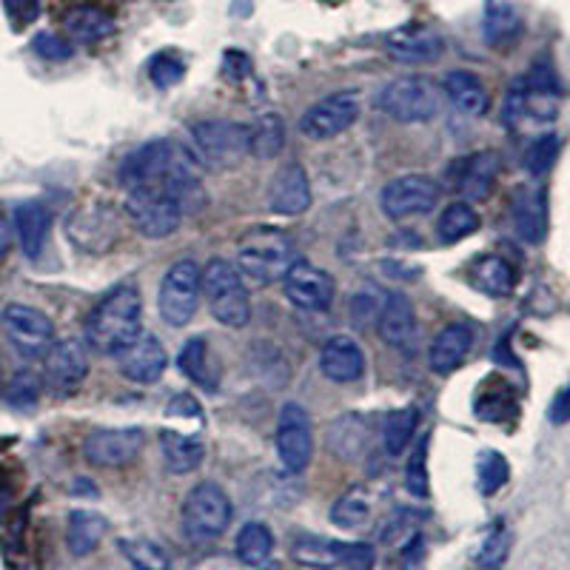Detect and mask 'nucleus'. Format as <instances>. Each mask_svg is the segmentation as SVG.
I'll return each mask as SVG.
<instances>
[{"label": "nucleus", "mask_w": 570, "mask_h": 570, "mask_svg": "<svg viewBox=\"0 0 570 570\" xmlns=\"http://www.w3.org/2000/svg\"><path fill=\"white\" fill-rule=\"evenodd\" d=\"M142 334V297L135 285H120L86 320V345L117 356Z\"/></svg>", "instance_id": "f257e3e1"}, {"label": "nucleus", "mask_w": 570, "mask_h": 570, "mask_svg": "<svg viewBox=\"0 0 570 570\" xmlns=\"http://www.w3.org/2000/svg\"><path fill=\"white\" fill-rule=\"evenodd\" d=\"M559 95H562V89H559L557 71L548 60H542L528 75L513 80V86L508 89L502 120H505L508 129L553 124L559 115Z\"/></svg>", "instance_id": "f03ea898"}, {"label": "nucleus", "mask_w": 570, "mask_h": 570, "mask_svg": "<svg viewBox=\"0 0 570 570\" xmlns=\"http://www.w3.org/2000/svg\"><path fill=\"white\" fill-rule=\"evenodd\" d=\"M203 294L212 317L228 328H243L252 320V297L243 285L240 272L228 259H212L203 268Z\"/></svg>", "instance_id": "7ed1b4c3"}, {"label": "nucleus", "mask_w": 570, "mask_h": 570, "mask_svg": "<svg viewBox=\"0 0 570 570\" xmlns=\"http://www.w3.org/2000/svg\"><path fill=\"white\" fill-rule=\"evenodd\" d=\"M232 499L217 482H200L183 502V531L191 542H214L232 525Z\"/></svg>", "instance_id": "20e7f679"}, {"label": "nucleus", "mask_w": 570, "mask_h": 570, "mask_svg": "<svg viewBox=\"0 0 570 570\" xmlns=\"http://www.w3.org/2000/svg\"><path fill=\"white\" fill-rule=\"evenodd\" d=\"M237 266L257 283H274L292 266V240L279 228H254L237 246Z\"/></svg>", "instance_id": "39448f33"}, {"label": "nucleus", "mask_w": 570, "mask_h": 570, "mask_svg": "<svg viewBox=\"0 0 570 570\" xmlns=\"http://www.w3.org/2000/svg\"><path fill=\"white\" fill-rule=\"evenodd\" d=\"M203 294V272L197 268L195 259H177L169 272L163 274L160 297H157V308H160L163 323L171 328H183L195 320L197 305H200Z\"/></svg>", "instance_id": "423d86ee"}, {"label": "nucleus", "mask_w": 570, "mask_h": 570, "mask_svg": "<svg viewBox=\"0 0 570 570\" xmlns=\"http://www.w3.org/2000/svg\"><path fill=\"white\" fill-rule=\"evenodd\" d=\"M126 217H129L131 226L149 237V240H163L180 228L183 208L177 206L175 197L160 186H140L129 188V197H126Z\"/></svg>", "instance_id": "0eeeda50"}, {"label": "nucleus", "mask_w": 570, "mask_h": 570, "mask_svg": "<svg viewBox=\"0 0 570 570\" xmlns=\"http://www.w3.org/2000/svg\"><path fill=\"white\" fill-rule=\"evenodd\" d=\"M191 140L208 169H234L248 155V126L232 120H200L191 126Z\"/></svg>", "instance_id": "6e6552de"}, {"label": "nucleus", "mask_w": 570, "mask_h": 570, "mask_svg": "<svg viewBox=\"0 0 570 570\" xmlns=\"http://www.w3.org/2000/svg\"><path fill=\"white\" fill-rule=\"evenodd\" d=\"M380 109L396 124H428L440 111V91L428 78H400L380 95Z\"/></svg>", "instance_id": "1a4fd4ad"}, {"label": "nucleus", "mask_w": 570, "mask_h": 570, "mask_svg": "<svg viewBox=\"0 0 570 570\" xmlns=\"http://www.w3.org/2000/svg\"><path fill=\"white\" fill-rule=\"evenodd\" d=\"M89 376V345L66 337L49 345L43 360V380L55 396H75Z\"/></svg>", "instance_id": "9d476101"}, {"label": "nucleus", "mask_w": 570, "mask_h": 570, "mask_svg": "<svg viewBox=\"0 0 570 570\" xmlns=\"http://www.w3.org/2000/svg\"><path fill=\"white\" fill-rule=\"evenodd\" d=\"M183 155V146L171 140H155L131 151L120 166V183L126 188L140 186H166L169 175L175 171L177 160Z\"/></svg>", "instance_id": "9b49d317"}, {"label": "nucleus", "mask_w": 570, "mask_h": 570, "mask_svg": "<svg viewBox=\"0 0 570 570\" xmlns=\"http://www.w3.org/2000/svg\"><path fill=\"white\" fill-rule=\"evenodd\" d=\"M312 416L299 402H285L277 420V456L288 473H303L312 462Z\"/></svg>", "instance_id": "f8f14e48"}, {"label": "nucleus", "mask_w": 570, "mask_h": 570, "mask_svg": "<svg viewBox=\"0 0 570 570\" xmlns=\"http://www.w3.org/2000/svg\"><path fill=\"white\" fill-rule=\"evenodd\" d=\"M436 203H440V186L428 175L396 177L380 191V208L391 220H405V217L434 212Z\"/></svg>", "instance_id": "ddd939ff"}, {"label": "nucleus", "mask_w": 570, "mask_h": 570, "mask_svg": "<svg viewBox=\"0 0 570 570\" xmlns=\"http://www.w3.org/2000/svg\"><path fill=\"white\" fill-rule=\"evenodd\" d=\"M360 117V95L356 91H337L331 98L320 100L312 109L305 111L299 120V131L308 140H331V137L343 135Z\"/></svg>", "instance_id": "4468645a"}, {"label": "nucleus", "mask_w": 570, "mask_h": 570, "mask_svg": "<svg viewBox=\"0 0 570 570\" xmlns=\"http://www.w3.org/2000/svg\"><path fill=\"white\" fill-rule=\"evenodd\" d=\"M334 277L325 268L297 259L283 274V294L303 312H325L334 299Z\"/></svg>", "instance_id": "2eb2a0df"}, {"label": "nucleus", "mask_w": 570, "mask_h": 570, "mask_svg": "<svg viewBox=\"0 0 570 570\" xmlns=\"http://www.w3.org/2000/svg\"><path fill=\"white\" fill-rule=\"evenodd\" d=\"M146 445L140 428H98L83 442V456L98 468H124L137 460Z\"/></svg>", "instance_id": "dca6fc26"}, {"label": "nucleus", "mask_w": 570, "mask_h": 570, "mask_svg": "<svg viewBox=\"0 0 570 570\" xmlns=\"http://www.w3.org/2000/svg\"><path fill=\"white\" fill-rule=\"evenodd\" d=\"M3 328H7L9 340L14 348L27 356H38L49 351L55 340V323L46 317L43 312L32 308V305L12 303L3 312Z\"/></svg>", "instance_id": "f3484780"}, {"label": "nucleus", "mask_w": 570, "mask_h": 570, "mask_svg": "<svg viewBox=\"0 0 570 570\" xmlns=\"http://www.w3.org/2000/svg\"><path fill=\"white\" fill-rule=\"evenodd\" d=\"M120 226L124 220L111 206H86L71 214L69 237L86 252H106L120 237Z\"/></svg>", "instance_id": "a211bd4d"}, {"label": "nucleus", "mask_w": 570, "mask_h": 570, "mask_svg": "<svg viewBox=\"0 0 570 570\" xmlns=\"http://www.w3.org/2000/svg\"><path fill=\"white\" fill-rule=\"evenodd\" d=\"M499 169H502L499 155L485 149L451 163V169H448L445 175H451V186H454L462 197H468V200H485V197L491 195L493 183H497Z\"/></svg>", "instance_id": "6ab92c4d"}, {"label": "nucleus", "mask_w": 570, "mask_h": 570, "mask_svg": "<svg viewBox=\"0 0 570 570\" xmlns=\"http://www.w3.org/2000/svg\"><path fill=\"white\" fill-rule=\"evenodd\" d=\"M268 208L283 217H297L312 206V183L299 163H285L268 183Z\"/></svg>", "instance_id": "aec40b11"}, {"label": "nucleus", "mask_w": 570, "mask_h": 570, "mask_svg": "<svg viewBox=\"0 0 570 570\" xmlns=\"http://www.w3.org/2000/svg\"><path fill=\"white\" fill-rule=\"evenodd\" d=\"M117 363H120V374L131 383L155 385L166 374L169 354H166L160 340L151 337V334H140L129 348L117 354Z\"/></svg>", "instance_id": "412c9836"}, {"label": "nucleus", "mask_w": 570, "mask_h": 570, "mask_svg": "<svg viewBox=\"0 0 570 570\" xmlns=\"http://www.w3.org/2000/svg\"><path fill=\"white\" fill-rule=\"evenodd\" d=\"M376 331H380V340L391 348H411V343L416 340V314L409 294H385L380 317H376Z\"/></svg>", "instance_id": "4be33fe9"}, {"label": "nucleus", "mask_w": 570, "mask_h": 570, "mask_svg": "<svg viewBox=\"0 0 570 570\" xmlns=\"http://www.w3.org/2000/svg\"><path fill=\"white\" fill-rule=\"evenodd\" d=\"M320 371L331 383H356L365 374V351L354 337H331L320 351Z\"/></svg>", "instance_id": "5701e85b"}, {"label": "nucleus", "mask_w": 570, "mask_h": 570, "mask_svg": "<svg viewBox=\"0 0 570 570\" xmlns=\"http://www.w3.org/2000/svg\"><path fill=\"white\" fill-rule=\"evenodd\" d=\"M389 52L400 63H434L445 52V43L431 29L411 23L389 35Z\"/></svg>", "instance_id": "b1692460"}, {"label": "nucleus", "mask_w": 570, "mask_h": 570, "mask_svg": "<svg viewBox=\"0 0 570 570\" xmlns=\"http://www.w3.org/2000/svg\"><path fill=\"white\" fill-rule=\"evenodd\" d=\"M473 348V328L465 323H454L442 328L428 348V368L434 374H451L468 360Z\"/></svg>", "instance_id": "393cba45"}, {"label": "nucleus", "mask_w": 570, "mask_h": 570, "mask_svg": "<svg viewBox=\"0 0 570 570\" xmlns=\"http://www.w3.org/2000/svg\"><path fill=\"white\" fill-rule=\"evenodd\" d=\"M511 220L519 240H525L528 246H542L548 237V200L542 188H522L513 197Z\"/></svg>", "instance_id": "a878e982"}, {"label": "nucleus", "mask_w": 570, "mask_h": 570, "mask_svg": "<svg viewBox=\"0 0 570 570\" xmlns=\"http://www.w3.org/2000/svg\"><path fill=\"white\" fill-rule=\"evenodd\" d=\"M525 32V20L513 0H488L482 12V38L491 49H511Z\"/></svg>", "instance_id": "bb28decb"}, {"label": "nucleus", "mask_w": 570, "mask_h": 570, "mask_svg": "<svg viewBox=\"0 0 570 570\" xmlns=\"http://www.w3.org/2000/svg\"><path fill=\"white\" fill-rule=\"evenodd\" d=\"M49 228H52V214L40 200H27L14 208V234L29 259H38L43 254Z\"/></svg>", "instance_id": "cd10ccee"}, {"label": "nucleus", "mask_w": 570, "mask_h": 570, "mask_svg": "<svg viewBox=\"0 0 570 570\" xmlns=\"http://www.w3.org/2000/svg\"><path fill=\"white\" fill-rule=\"evenodd\" d=\"M63 29L75 43H98L115 32V18L95 3H83L66 12Z\"/></svg>", "instance_id": "c85d7f7f"}, {"label": "nucleus", "mask_w": 570, "mask_h": 570, "mask_svg": "<svg viewBox=\"0 0 570 570\" xmlns=\"http://www.w3.org/2000/svg\"><path fill=\"white\" fill-rule=\"evenodd\" d=\"M160 448H163V462L177 476H186V473L197 471L203 465V456H206V448L203 440L191 434H180V431H163L160 434Z\"/></svg>", "instance_id": "c756f323"}, {"label": "nucleus", "mask_w": 570, "mask_h": 570, "mask_svg": "<svg viewBox=\"0 0 570 570\" xmlns=\"http://www.w3.org/2000/svg\"><path fill=\"white\" fill-rule=\"evenodd\" d=\"M345 542L328 537H297L292 542V559L303 568L334 570L343 564Z\"/></svg>", "instance_id": "7c9ffc66"}, {"label": "nucleus", "mask_w": 570, "mask_h": 570, "mask_svg": "<svg viewBox=\"0 0 570 570\" xmlns=\"http://www.w3.org/2000/svg\"><path fill=\"white\" fill-rule=\"evenodd\" d=\"M109 522L104 513L98 511H75L69 517V528H66V544L75 557H89L100 548Z\"/></svg>", "instance_id": "2f4dec72"}, {"label": "nucleus", "mask_w": 570, "mask_h": 570, "mask_svg": "<svg viewBox=\"0 0 570 570\" xmlns=\"http://www.w3.org/2000/svg\"><path fill=\"white\" fill-rule=\"evenodd\" d=\"M445 91H448V98H451V104L468 117H482L488 111V106H491L482 80L465 69L448 71Z\"/></svg>", "instance_id": "473e14b6"}, {"label": "nucleus", "mask_w": 570, "mask_h": 570, "mask_svg": "<svg viewBox=\"0 0 570 570\" xmlns=\"http://www.w3.org/2000/svg\"><path fill=\"white\" fill-rule=\"evenodd\" d=\"M473 283L480 292H485L488 297H511L513 288H517V272L508 259L497 257V254H488V257L476 259L473 266Z\"/></svg>", "instance_id": "72a5a7b5"}, {"label": "nucleus", "mask_w": 570, "mask_h": 570, "mask_svg": "<svg viewBox=\"0 0 570 570\" xmlns=\"http://www.w3.org/2000/svg\"><path fill=\"white\" fill-rule=\"evenodd\" d=\"M234 553H237V562L246 564V568H259L266 564L274 553V533L266 522H246L237 533V542H234Z\"/></svg>", "instance_id": "f704fd0d"}, {"label": "nucleus", "mask_w": 570, "mask_h": 570, "mask_svg": "<svg viewBox=\"0 0 570 570\" xmlns=\"http://www.w3.org/2000/svg\"><path fill=\"white\" fill-rule=\"evenodd\" d=\"M285 149V124L279 115H263L248 126V155L274 160Z\"/></svg>", "instance_id": "c9c22d12"}, {"label": "nucleus", "mask_w": 570, "mask_h": 570, "mask_svg": "<svg viewBox=\"0 0 570 570\" xmlns=\"http://www.w3.org/2000/svg\"><path fill=\"white\" fill-rule=\"evenodd\" d=\"M476 228H480V214H476V208L471 203H451L440 214V220H436V237L445 246H454V243L471 237Z\"/></svg>", "instance_id": "e433bc0d"}, {"label": "nucleus", "mask_w": 570, "mask_h": 570, "mask_svg": "<svg viewBox=\"0 0 570 570\" xmlns=\"http://www.w3.org/2000/svg\"><path fill=\"white\" fill-rule=\"evenodd\" d=\"M365 440H368V431H365L363 416L345 414L328 428V448L343 460H354L365 448Z\"/></svg>", "instance_id": "4c0bfd02"}, {"label": "nucleus", "mask_w": 570, "mask_h": 570, "mask_svg": "<svg viewBox=\"0 0 570 570\" xmlns=\"http://www.w3.org/2000/svg\"><path fill=\"white\" fill-rule=\"evenodd\" d=\"M331 522L343 531H354V528H363L371 519V497L365 488H351L343 497L331 505Z\"/></svg>", "instance_id": "58836bf2"}, {"label": "nucleus", "mask_w": 570, "mask_h": 570, "mask_svg": "<svg viewBox=\"0 0 570 570\" xmlns=\"http://www.w3.org/2000/svg\"><path fill=\"white\" fill-rule=\"evenodd\" d=\"M473 411L480 420L488 422H502L508 416L517 414V394L511 391V385L505 383H491L476 394V402H473Z\"/></svg>", "instance_id": "ea45409f"}, {"label": "nucleus", "mask_w": 570, "mask_h": 570, "mask_svg": "<svg viewBox=\"0 0 570 570\" xmlns=\"http://www.w3.org/2000/svg\"><path fill=\"white\" fill-rule=\"evenodd\" d=\"M511 528L499 519V522H493L491 531L485 533V539H482L480 551H476V557H473V562H476V568L480 570H502V564L508 562V553H511Z\"/></svg>", "instance_id": "a19ab883"}, {"label": "nucleus", "mask_w": 570, "mask_h": 570, "mask_svg": "<svg viewBox=\"0 0 570 570\" xmlns=\"http://www.w3.org/2000/svg\"><path fill=\"white\" fill-rule=\"evenodd\" d=\"M416 425H420V414H416V409L391 411L383 428V445L385 451H389V456H400L402 451L409 448Z\"/></svg>", "instance_id": "79ce46f5"}, {"label": "nucleus", "mask_w": 570, "mask_h": 570, "mask_svg": "<svg viewBox=\"0 0 570 570\" xmlns=\"http://www.w3.org/2000/svg\"><path fill=\"white\" fill-rule=\"evenodd\" d=\"M120 553L135 570H171V559L151 539H120Z\"/></svg>", "instance_id": "37998d69"}, {"label": "nucleus", "mask_w": 570, "mask_h": 570, "mask_svg": "<svg viewBox=\"0 0 570 570\" xmlns=\"http://www.w3.org/2000/svg\"><path fill=\"white\" fill-rule=\"evenodd\" d=\"M511 480V465L499 451H482L476 460V485H480L482 497H493Z\"/></svg>", "instance_id": "c03bdc74"}, {"label": "nucleus", "mask_w": 570, "mask_h": 570, "mask_svg": "<svg viewBox=\"0 0 570 570\" xmlns=\"http://www.w3.org/2000/svg\"><path fill=\"white\" fill-rule=\"evenodd\" d=\"M405 488L416 499H425L431 491V485H428V436H422L411 451L409 465H405Z\"/></svg>", "instance_id": "a18cd8bd"}, {"label": "nucleus", "mask_w": 570, "mask_h": 570, "mask_svg": "<svg viewBox=\"0 0 570 570\" xmlns=\"http://www.w3.org/2000/svg\"><path fill=\"white\" fill-rule=\"evenodd\" d=\"M177 365H180L183 374H188L195 383H200L203 389H214L212 374L206 368V343L203 340H188L183 345L180 356H177Z\"/></svg>", "instance_id": "49530a36"}, {"label": "nucleus", "mask_w": 570, "mask_h": 570, "mask_svg": "<svg viewBox=\"0 0 570 570\" xmlns=\"http://www.w3.org/2000/svg\"><path fill=\"white\" fill-rule=\"evenodd\" d=\"M149 78L157 89H171L186 78V63L175 52H157L149 63Z\"/></svg>", "instance_id": "de8ad7c7"}, {"label": "nucleus", "mask_w": 570, "mask_h": 570, "mask_svg": "<svg viewBox=\"0 0 570 570\" xmlns=\"http://www.w3.org/2000/svg\"><path fill=\"white\" fill-rule=\"evenodd\" d=\"M559 157V137L557 135H542L539 140H533V146L525 155V169L533 177H544L551 171V166Z\"/></svg>", "instance_id": "09e8293b"}, {"label": "nucleus", "mask_w": 570, "mask_h": 570, "mask_svg": "<svg viewBox=\"0 0 570 570\" xmlns=\"http://www.w3.org/2000/svg\"><path fill=\"white\" fill-rule=\"evenodd\" d=\"M40 396V376L32 371H20L7 385V402L14 409H32Z\"/></svg>", "instance_id": "8fccbe9b"}, {"label": "nucleus", "mask_w": 570, "mask_h": 570, "mask_svg": "<svg viewBox=\"0 0 570 570\" xmlns=\"http://www.w3.org/2000/svg\"><path fill=\"white\" fill-rule=\"evenodd\" d=\"M32 49L43 60H69L71 55H75V46H71L66 38H60V35H52V32H40L38 38L32 40Z\"/></svg>", "instance_id": "3c124183"}, {"label": "nucleus", "mask_w": 570, "mask_h": 570, "mask_svg": "<svg viewBox=\"0 0 570 570\" xmlns=\"http://www.w3.org/2000/svg\"><path fill=\"white\" fill-rule=\"evenodd\" d=\"M376 548L368 542H351L345 544V557L340 568L345 570H374Z\"/></svg>", "instance_id": "603ef678"}, {"label": "nucleus", "mask_w": 570, "mask_h": 570, "mask_svg": "<svg viewBox=\"0 0 570 570\" xmlns=\"http://www.w3.org/2000/svg\"><path fill=\"white\" fill-rule=\"evenodd\" d=\"M9 20L14 29H27L40 14V0H3Z\"/></svg>", "instance_id": "864d4df0"}, {"label": "nucleus", "mask_w": 570, "mask_h": 570, "mask_svg": "<svg viewBox=\"0 0 570 570\" xmlns=\"http://www.w3.org/2000/svg\"><path fill=\"white\" fill-rule=\"evenodd\" d=\"M380 308H383V303H376L374 294L371 292L356 294V297L351 299V320H354L360 328H365V325L376 323V317H380Z\"/></svg>", "instance_id": "5fc2aeb1"}, {"label": "nucleus", "mask_w": 570, "mask_h": 570, "mask_svg": "<svg viewBox=\"0 0 570 570\" xmlns=\"http://www.w3.org/2000/svg\"><path fill=\"white\" fill-rule=\"evenodd\" d=\"M223 71H226V78L243 80V78H248L252 63H248V58L243 52H237V49H228V52L223 55Z\"/></svg>", "instance_id": "6e6d98bb"}, {"label": "nucleus", "mask_w": 570, "mask_h": 570, "mask_svg": "<svg viewBox=\"0 0 570 570\" xmlns=\"http://www.w3.org/2000/svg\"><path fill=\"white\" fill-rule=\"evenodd\" d=\"M548 420H551L553 425H568L570 422V385H564V389L553 396Z\"/></svg>", "instance_id": "4d7b16f0"}, {"label": "nucleus", "mask_w": 570, "mask_h": 570, "mask_svg": "<svg viewBox=\"0 0 570 570\" xmlns=\"http://www.w3.org/2000/svg\"><path fill=\"white\" fill-rule=\"evenodd\" d=\"M191 570H237V564L228 557H208L203 562H197Z\"/></svg>", "instance_id": "13d9d810"}, {"label": "nucleus", "mask_w": 570, "mask_h": 570, "mask_svg": "<svg viewBox=\"0 0 570 570\" xmlns=\"http://www.w3.org/2000/svg\"><path fill=\"white\" fill-rule=\"evenodd\" d=\"M9 248H12V228H9V220L0 214V259H7Z\"/></svg>", "instance_id": "bf43d9fd"}]
</instances>
